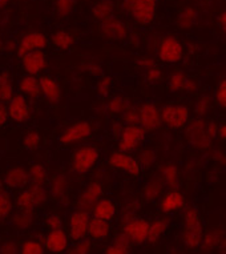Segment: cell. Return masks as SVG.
<instances>
[{
  "label": "cell",
  "mask_w": 226,
  "mask_h": 254,
  "mask_svg": "<svg viewBox=\"0 0 226 254\" xmlns=\"http://www.w3.org/2000/svg\"><path fill=\"white\" fill-rule=\"evenodd\" d=\"M186 200L180 190H169L160 198V209L165 214H170L185 208Z\"/></svg>",
  "instance_id": "20"
},
{
  "label": "cell",
  "mask_w": 226,
  "mask_h": 254,
  "mask_svg": "<svg viewBox=\"0 0 226 254\" xmlns=\"http://www.w3.org/2000/svg\"><path fill=\"white\" fill-rule=\"evenodd\" d=\"M91 217H92L91 213L79 210V209L72 212V214L69 216V232H68L69 238L76 242L87 238Z\"/></svg>",
  "instance_id": "12"
},
{
  "label": "cell",
  "mask_w": 226,
  "mask_h": 254,
  "mask_svg": "<svg viewBox=\"0 0 226 254\" xmlns=\"http://www.w3.org/2000/svg\"><path fill=\"white\" fill-rule=\"evenodd\" d=\"M92 249V242L88 238H84L81 241H77L71 249L68 250V254H89Z\"/></svg>",
  "instance_id": "44"
},
{
  "label": "cell",
  "mask_w": 226,
  "mask_h": 254,
  "mask_svg": "<svg viewBox=\"0 0 226 254\" xmlns=\"http://www.w3.org/2000/svg\"><path fill=\"white\" fill-rule=\"evenodd\" d=\"M7 108H8L9 119L19 124L27 121L31 116L30 103L27 100V97L21 93L13 95L12 99L7 103Z\"/></svg>",
  "instance_id": "15"
},
{
  "label": "cell",
  "mask_w": 226,
  "mask_h": 254,
  "mask_svg": "<svg viewBox=\"0 0 226 254\" xmlns=\"http://www.w3.org/2000/svg\"><path fill=\"white\" fill-rule=\"evenodd\" d=\"M69 246V236L63 229L50 230L44 238V248L54 254H61L67 252Z\"/></svg>",
  "instance_id": "19"
},
{
  "label": "cell",
  "mask_w": 226,
  "mask_h": 254,
  "mask_svg": "<svg viewBox=\"0 0 226 254\" xmlns=\"http://www.w3.org/2000/svg\"><path fill=\"white\" fill-rule=\"evenodd\" d=\"M100 34L108 40L121 42L128 38V28L125 23H122L116 17H111L108 20L100 23Z\"/></svg>",
  "instance_id": "17"
},
{
  "label": "cell",
  "mask_w": 226,
  "mask_h": 254,
  "mask_svg": "<svg viewBox=\"0 0 226 254\" xmlns=\"http://www.w3.org/2000/svg\"><path fill=\"white\" fill-rule=\"evenodd\" d=\"M122 233L129 238L130 244L143 245L148 241L149 222L144 218L136 217L132 213H124L122 216Z\"/></svg>",
  "instance_id": "4"
},
{
  "label": "cell",
  "mask_w": 226,
  "mask_h": 254,
  "mask_svg": "<svg viewBox=\"0 0 226 254\" xmlns=\"http://www.w3.org/2000/svg\"><path fill=\"white\" fill-rule=\"evenodd\" d=\"M46 253V248L44 244L40 241H35V240H28L24 241L20 246V254H44Z\"/></svg>",
  "instance_id": "40"
},
{
  "label": "cell",
  "mask_w": 226,
  "mask_h": 254,
  "mask_svg": "<svg viewBox=\"0 0 226 254\" xmlns=\"http://www.w3.org/2000/svg\"><path fill=\"white\" fill-rule=\"evenodd\" d=\"M159 59L165 64L173 65L181 62V59L184 58V46L178 39L173 36H167L164 38L159 44Z\"/></svg>",
  "instance_id": "9"
},
{
  "label": "cell",
  "mask_w": 226,
  "mask_h": 254,
  "mask_svg": "<svg viewBox=\"0 0 226 254\" xmlns=\"http://www.w3.org/2000/svg\"><path fill=\"white\" fill-rule=\"evenodd\" d=\"M147 136V130L140 125H125L118 136V150L130 153L143 144Z\"/></svg>",
  "instance_id": "8"
},
{
  "label": "cell",
  "mask_w": 226,
  "mask_h": 254,
  "mask_svg": "<svg viewBox=\"0 0 226 254\" xmlns=\"http://www.w3.org/2000/svg\"><path fill=\"white\" fill-rule=\"evenodd\" d=\"M20 59L21 67L27 75L38 76L47 68V56L43 51H34Z\"/></svg>",
  "instance_id": "18"
},
{
  "label": "cell",
  "mask_w": 226,
  "mask_h": 254,
  "mask_svg": "<svg viewBox=\"0 0 226 254\" xmlns=\"http://www.w3.org/2000/svg\"><path fill=\"white\" fill-rule=\"evenodd\" d=\"M46 226L48 230H59L63 229V220L59 214H48L46 217Z\"/></svg>",
  "instance_id": "49"
},
{
  "label": "cell",
  "mask_w": 226,
  "mask_h": 254,
  "mask_svg": "<svg viewBox=\"0 0 226 254\" xmlns=\"http://www.w3.org/2000/svg\"><path fill=\"white\" fill-rule=\"evenodd\" d=\"M186 76H185L184 72L176 71L173 72L172 75L169 76V80H168V87L172 92H180L184 89L185 81H186Z\"/></svg>",
  "instance_id": "39"
},
{
  "label": "cell",
  "mask_w": 226,
  "mask_h": 254,
  "mask_svg": "<svg viewBox=\"0 0 226 254\" xmlns=\"http://www.w3.org/2000/svg\"><path fill=\"white\" fill-rule=\"evenodd\" d=\"M0 254H20V249L13 241H7L0 246Z\"/></svg>",
  "instance_id": "52"
},
{
  "label": "cell",
  "mask_w": 226,
  "mask_h": 254,
  "mask_svg": "<svg viewBox=\"0 0 226 254\" xmlns=\"http://www.w3.org/2000/svg\"><path fill=\"white\" fill-rule=\"evenodd\" d=\"M206 123L208 121L198 117V119L190 120L189 124L186 125V138H188L189 144L197 150L209 149L213 142L212 137L208 133Z\"/></svg>",
  "instance_id": "6"
},
{
  "label": "cell",
  "mask_w": 226,
  "mask_h": 254,
  "mask_svg": "<svg viewBox=\"0 0 226 254\" xmlns=\"http://www.w3.org/2000/svg\"><path fill=\"white\" fill-rule=\"evenodd\" d=\"M79 0H56V12L60 17L69 16Z\"/></svg>",
  "instance_id": "43"
},
{
  "label": "cell",
  "mask_w": 226,
  "mask_h": 254,
  "mask_svg": "<svg viewBox=\"0 0 226 254\" xmlns=\"http://www.w3.org/2000/svg\"><path fill=\"white\" fill-rule=\"evenodd\" d=\"M103 198V187L100 184L93 181L84 189V192L81 193L77 198V209L79 210H84V212H92L93 206Z\"/></svg>",
  "instance_id": "16"
},
{
  "label": "cell",
  "mask_w": 226,
  "mask_h": 254,
  "mask_svg": "<svg viewBox=\"0 0 226 254\" xmlns=\"http://www.w3.org/2000/svg\"><path fill=\"white\" fill-rule=\"evenodd\" d=\"M197 89H198V85H197V83L194 81V80L192 79H186V81H185V85H184V89L182 91L188 92V93H193V92H197Z\"/></svg>",
  "instance_id": "58"
},
{
  "label": "cell",
  "mask_w": 226,
  "mask_h": 254,
  "mask_svg": "<svg viewBox=\"0 0 226 254\" xmlns=\"http://www.w3.org/2000/svg\"><path fill=\"white\" fill-rule=\"evenodd\" d=\"M91 133H92V125L88 121H77L63 130V133L60 134L59 141L63 145H72L88 138Z\"/></svg>",
  "instance_id": "13"
},
{
  "label": "cell",
  "mask_w": 226,
  "mask_h": 254,
  "mask_svg": "<svg viewBox=\"0 0 226 254\" xmlns=\"http://www.w3.org/2000/svg\"><path fill=\"white\" fill-rule=\"evenodd\" d=\"M161 120L169 129H182L190 121V111L185 104H168L161 109Z\"/></svg>",
  "instance_id": "5"
},
{
  "label": "cell",
  "mask_w": 226,
  "mask_h": 254,
  "mask_svg": "<svg viewBox=\"0 0 226 254\" xmlns=\"http://www.w3.org/2000/svg\"><path fill=\"white\" fill-rule=\"evenodd\" d=\"M100 158V152L95 145H83L72 157V168L77 175H87L95 168Z\"/></svg>",
  "instance_id": "7"
},
{
  "label": "cell",
  "mask_w": 226,
  "mask_h": 254,
  "mask_svg": "<svg viewBox=\"0 0 226 254\" xmlns=\"http://www.w3.org/2000/svg\"><path fill=\"white\" fill-rule=\"evenodd\" d=\"M225 237V232L220 228H214V229L208 230L205 234H204V238H202L201 246L200 249L205 253H209V252H213L214 249H217L221 241Z\"/></svg>",
  "instance_id": "26"
},
{
  "label": "cell",
  "mask_w": 226,
  "mask_h": 254,
  "mask_svg": "<svg viewBox=\"0 0 226 254\" xmlns=\"http://www.w3.org/2000/svg\"><path fill=\"white\" fill-rule=\"evenodd\" d=\"M216 101L221 108L226 109V79H222L216 89Z\"/></svg>",
  "instance_id": "47"
},
{
  "label": "cell",
  "mask_w": 226,
  "mask_h": 254,
  "mask_svg": "<svg viewBox=\"0 0 226 254\" xmlns=\"http://www.w3.org/2000/svg\"><path fill=\"white\" fill-rule=\"evenodd\" d=\"M157 154L153 149H144L138 154V163L141 169H149L156 163Z\"/></svg>",
  "instance_id": "42"
},
{
  "label": "cell",
  "mask_w": 226,
  "mask_h": 254,
  "mask_svg": "<svg viewBox=\"0 0 226 254\" xmlns=\"http://www.w3.org/2000/svg\"><path fill=\"white\" fill-rule=\"evenodd\" d=\"M108 164L113 169L125 172L133 177L141 175V171H143L140 167L138 160H136L130 153H125L121 150H116V152L111 153L108 158Z\"/></svg>",
  "instance_id": "11"
},
{
  "label": "cell",
  "mask_w": 226,
  "mask_h": 254,
  "mask_svg": "<svg viewBox=\"0 0 226 254\" xmlns=\"http://www.w3.org/2000/svg\"><path fill=\"white\" fill-rule=\"evenodd\" d=\"M163 124L161 120V109L155 103L147 101L138 107V125L147 132H153L159 129Z\"/></svg>",
  "instance_id": "10"
},
{
  "label": "cell",
  "mask_w": 226,
  "mask_h": 254,
  "mask_svg": "<svg viewBox=\"0 0 226 254\" xmlns=\"http://www.w3.org/2000/svg\"><path fill=\"white\" fill-rule=\"evenodd\" d=\"M197 12L193 7H185L177 17V25L182 29H188L196 23Z\"/></svg>",
  "instance_id": "36"
},
{
  "label": "cell",
  "mask_w": 226,
  "mask_h": 254,
  "mask_svg": "<svg viewBox=\"0 0 226 254\" xmlns=\"http://www.w3.org/2000/svg\"><path fill=\"white\" fill-rule=\"evenodd\" d=\"M129 107L130 105L128 104V101L121 96L112 97V99L107 103V105H105L107 111H108L109 113H112V115H122Z\"/></svg>",
  "instance_id": "38"
},
{
  "label": "cell",
  "mask_w": 226,
  "mask_h": 254,
  "mask_svg": "<svg viewBox=\"0 0 226 254\" xmlns=\"http://www.w3.org/2000/svg\"><path fill=\"white\" fill-rule=\"evenodd\" d=\"M164 181L160 176H155L152 177L144 187V198L147 201H156L161 198L163 196V189H164Z\"/></svg>",
  "instance_id": "27"
},
{
  "label": "cell",
  "mask_w": 226,
  "mask_h": 254,
  "mask_svg": "<svg viewBox=\"0 0 226 254\" xmlns=\"http://www.w3.org/2000/svg\"><path fill=\"white\" fill-rule=\"evenodd\" d=\"M111 234V224L108 221L100 220L96 217H91L88 226V237L91 240L103 241Z\"/></svg>",
  "instance_id": "25"
},
{
  "label": "cell",
  "mask_w": 226,
  "mask_h": 254,
  "mask_svg": "<svg viewBox=\"0 0 226 254\" xmlns=\"http://www.w3.org/2000/svg\"><path fill=\"white\" fill-rule=\"evenodd\" d=\"M4 184L11 189H21L30 184V173L21 165L9 168L4 175Z\"/></svg>",
  "instance_id": "21"
},
{
  "label": "cell",
  "mask_w": 226,
  "mask_h": 254,
  "mask_svg": "<svg viewBox=\"0 0 226 254\" xmlns=\"http://www.w3.org/2000/svg\"><path fill=\"white\" fill-rule=\"evenodd\" d=\"M206 128H208V133H209V136L212 137V140H214V138L217 137L220 125H218L216 121H208V123H206Z\"/></svg>",
  "instance_id": "55"
},
{
  "label": "cell",
  "mask_w": 226,
  "mask_h": 254,
  "mask_svg": "<svg viewBox=\"0 0 226 254\" xmlns=\"http://www.w3.org/2000/svg\"><path fill=\"white\" fill-rule=\"evenodd\" d=\"M92 217H96V218H100V220L104 221H111L116 217V213H117V208L111 198H101L99 202H97L92 209Z\"/></svg>",
  "instance_id": "24"
},
{
  "label": "cell",
  "mask_w": 226,
  "mask_h": 254,
  "mask_svg": "<svg viewBox=\"0 0 226 254\" xmlns=\"http://www.w3.org/2000/svg\"><path fill=\"white\" fill-rule=\"evenodd\" d=\"M13 209V200L11 194L0 188V221L5 220Z\"/></svg>",
  "instance_id": "37"
},
{
  "label": "cell",
  "mask_w": 226,
  "mask_h": 254,
  "mask_svg": "<svg viewBox=\"0 0 226 254\" xmlns=\"http://www.w3.org/2000/svg\"><path fill=\"white\" fill-rule=\"evenodd\" d=\"M17 88L21 95L30 99H38L42 95V88H40V80L36 76L24 75L19 80Z\"/></svg>",
  "instance_id": "23"
},
{
  "label": "cell",
  "mask_w": 226,
  "mask_h": 254,
  "mask_svg": "<svg viewBox=\"0 0 226 254\" xmlns=\"http://www.w3.org/2000/svg\"><path fill=\"white\" fill-rule=\"evenodd\" d=\"M8 108H7V104L5 103H0V128L4 127L8 121Z\"/></svg>",
  "instance_id": "54"
},
{
  "label": "cell",
  "mask_w": 226,
  "mask_h": 254,
  "mask_svg": "<svg viewBox=\"0 0 226 254\" xmlns=\"http://www.w3.org/2000/svg\"><path fill=\"white\" fill-rule=\"evenodd\" d=\"M137 64L140 65L141 68H145V69H151V68L156 67V63L153 59L151 58H141L137 60Z\"/></svg>",
  "instance_id": "56"
},
{
  "label": "cell",
  "mask_w": 226,
  "mask_h": 254,
  "mask_svg": "<svg viewBox=\"0 0 226 254\" xmlns=\"http://www.w3.org/2000/svg\"><path fill=\"white\" fill-rule=\"evenodd\" d=\"M113 13H114V3L112 0H99L92 7V16L100 23L113 17Z\"/></svg>",
  "instance_id": "30"
},
{
  "label": "cell",
  "mask_w": 226,
  "mask_h": 254,
  "mask_svg": "<svg viewBox=\"0 0 226 254\" xmlns=\"http://www.w3.org/2000/svg\"><path fill=\"white\" fill-rule=\"evenodd\" d=\"M122 121L125 125H138V108L129 107L122 113Z\"/></svg>",
  "instance_id": "48"
},
{
  "label": "cell",
  "mask_w": 226,
  "mask_h": 254,
  "mask_svg": "<svg viewBox=\"0 0 226 254\" xmlns=\"http://www.w3.org/2000/svg\"><path fill=\"white\" fill-rule=\"evenodd\" d=\"M39 80H40V88H42L43 96L52 104H57L61 100V96H63L60 84L54 77H51L48 75H43L42 77H39Z\"/></svg>",
  "instance_id": "22"
},
{
  "label": "cell",
  "mask_w": 226,
  "mask_h": 254,
  "mask_svg": "<svg viewBox=\"0 0 226 254\" xmlns=\"http://www.w3.org/2000/svg\"><path fill=\"white\" fill-rule=\"evenodd\" d=\"M9 0H0V9L5 8L7 5H8Z\"/></svg>",
  "instance_id": "63"
},
{
  "label": "cell",
  "mask_w": 226,
  "mask_h": 254,
  "mask_svg": "<svg viewBox=\"0 0 226 254\" xmlns=\"http://www.w3.org/2000/svg\"><path fill=\"white\" fill-rule=\"evenodd\" d=\"M15 95L12 84V75L8 69L0 72V103H8Z\"/></svg>",
  "instance_id": "28"
},
{
  "label": "cell",
  "mask_w": 226,
  "mask_h": 254,
  "mask_svg": "<svg viewBox=\"0 0 226 254\" xmlns=\"http://www.w3.org/2000/svg\"><path fill=\"white\" fill-rule=\"evenodd\" d=\"M48 200V192L44 185L38 184H30L24 188L15 198L16 206L19 210L24 212H35L38 206L44 205Z\"/></svg>",
  "instance_id": "2"
},
{
  "label": "cell",
  "mask_w": 226,
  "mask_h": 254,
  "mask_svg": "<svg viewBox=\"0 0 226 254\" xmlns=\"http://www.w3.org/2000/svg\"><path fill=\"white\" fill-rule=\"evenodd\" d=\"M122 8L133 17L136 23L149 25L155 21L157 0H124Z\"/></svg>",
  "instance_id": "3"
},
{
  "label": "cell",
  "mask_w": 226,
  "mask_h": 254,
  "mask_svg": "<svg viewBox=\"0 0 226 254\" xmlns=\"http://www.w3.org/2000/svg\"><path fill=\"white\" fill-rule=\"evenodd\" d=\"M68 188V180L67 177L61 173L55 175L50 181V192L51 196L56 198V200H61L65 193H67Z\"/></svg>",
  "instance_id": "33"
},
{
  "label": "cell",
  "mask_w": 226,
  "mask_h": 254,
  "mask_svg": "<svg viewBox=\"0 0 226 254\" xmlns=\"http://www.w3.org/2000/svg\"><path fill=\"white\" fill-rule=\"evenodd\" d=\"M51 42H52L55 48L60 51H67L75 44V38L71 32H68L65 29H57L52 34Z\"/></svg>",
  "instance_id": "32"
},
{
  "label": "cell",
  "mask_w": 226,
  "mask_h": 254,
  "mask_svg": "<svg viewBox=\"0 0 226 254\" xmlns=\"http://www.w3.org/2000/svg\"><path fill=\"white\" fill-rule=\"evenodd\" d=\"M84 68H85V71L88 72L89 75L101 76L103 77V68L100 67V64L93 62H85L84 63Z\"/></svg>",
  "instance_id": "51"
},
{
  "label": "cell",
  "mask_w": 226,
  "mask_h": 254,
  "mask_svg": "<svg viewBox=\"0 0 226 254\" xmlns=\"http://www.w3.org/2000/svg\"><path fill=\"white\" fill-rule=\"evenodd\" d=\"M17 47H19V43L15 39H8L7 42H4V51L7 52H16Z\"/></svg>",
  "instance_id": "59"
},
{
  "label": "cell",
  "mask_w": 226,
  "mask_h": 254,
  "mask_svg": "<svg viewBox=\"0 0 226 254\" xmlns=\"http://www.w3.org/2000/svg\"><path fill=\"white\" fill-rule=\"evenodd\" d=\"M218 23L221 25V28L226 32V11H224V12L218 16Z\"/></svg>",
  "instance_id": "61"
},
{
  "label": "cell",
  "mask_w": 226,
  "mask_h": 254,
  "mask_svg": "<svg viewBox=\"0 0 226 254\" xmlns=\"http://www.w3.org/2000/svg\"><path fill=\"white\" fill-rule=\"evenodd\" d=\"M217 249L220 252V254H226V237H224V240H222Z\"/></svg>",
  "instance_id": "62"
},
{
  "label": "cell",
  "mask_w": 226,
  "mask_h": 254,
  "mask_svg": "<svg viewBox=\"0 0 226 254\" xmlns=\"http://www.w3.org/2000/svg\"><path fill=\"white\" fill-rule=\"evenodd\" d=\"M42 144V136L36 130H30L23 137V146L27 150H36Z\"/></svg>",
  "instance_id": "41"
},
{
  "label": "cell",
  "mask_w": 226,
  "mask_h": 254,
  "mask_svg": "<svg viewBox=\"0 0 226 254\" xmlns=\"http://www.w3.org/2000/svg\"><path fill=\"white\" fill-rule=\"evenodd\" d=\"M210 105H212V99H210V96L205 95V96L200 97L196 104L197 116L200 117V119H202L204 116H206V115H208V112H209Z\"/></svg>",
  "instance_id": "45"
},
{
  "label": "cell",
  "mask_w": 226,
  "mask_h": 254,
  "mask_svg": "<svg viewBox=\"0 0 226 254\" xmlns=\"http://www.w3.org/2000/svg\"><path fill=\"white\" fill-rule=\"evenodd\" d=\"M113 242H114V244H118V245L129 246V248H130V245H132V244H130V241H129V238L126 237L125 234L122 233V232H121V233H118L117 236L114 237Z\"/></svg>",
  "instance_id": "57"
},
{
  "label": "cell",
  "mask_w": 226,
  "mask_h": 254,
  "mask_svg": "<svg viewBox=\"0 0 226 254\" xmlns=\"http://www.w3.org/2000/svg\"><path fill=\"white\" fill-rule=\"evenodd\" d=\"M218 137L224 140V141H226V123L220 125V128H218Z\"/></svg>",
  "instance_id": "60"
},
{
  "label": "cell",
  "mask_w": 226,
  "mask_h": 254,
  "mask_svg": "<svg viewBox=\"0 0 226 254\" xmlns=\"http://www.w3.org/2000/svg\"><path fill=\"white\" fill-rule=\"evenodd\" d=\"M30 173L31 184H38V185H46L48 183V172L46 167L40 163L32 164L28 169Z\"/></svg>",
  "instance_id": "35"
},
{
  "label": "cell",
  "mask_w": 226,
  "mask_h": 254,
  "mask_svg": "<svg viewBox=\"0 0 226 254\" xmlns=\"http://www.w3.org/2000/svg\"><path fill=\"white\" fill-rule=\"evenodd\" d=\"M48 46V39L42 32H28L25 34L19 42L16 54L19 58H23L24 55L34 52V51H44Z\"/></svg>",
  "instance_id": "14"
},
{
  "label": "cell",
  "mask_w": 226,
  "mask_h": 254,
  "mask_svg": "<svg viewBox=\"0 0 226 254\" xmlns=\"http://www.w3.org/2000/svg\"><path fill=\"white\" fill-rule=\"evenodd\" d=\"M160 177L163 179L164 184L169 187L172 190H176L180 181H178V168L174 164H165L160 169Z\"/></svg>",
  "instance_id": "29"
},
{
  "label": "cell",
  "mask_w": 226,
  "mask_h": 254,
  "mask_svg": "<svg viewBox=\"0 0 226 254\" xmlns=\"http://www.w3.org/2000/svg\"><path fill=\"white\" fill-rule=\"evenodd\" d=\"M182 232L181 241L188 249H198L204 238V226L198 210L194 206H185L182 212Z\"/></svg>",
  "instance_id": "1"
},
{
  "label": "cell",
  "mask_w": 226,
  "mask_h": 254,
  "mask_svg": "<svg viewBox=\"0 0 226 254\" xmlns=\"http://www.w3.org/2000/svg\"><path fill=\"white\" fill-rule=\"evenodd\" d=\"M35 221L34 212H24V210H17L12 216V225L19 230H25L32 226Z\"/></svg>",
  "instance_id": "34"
},
{
  "label": "cell",
  "mask_w": 226,
  "mask_h": 254,
  "mask_svg": "<svg viewBox=\"0 0 226 254\" xmlns=\"http://www.w3.org/2000/svg\"><path fill=\"white\" fill-rule=\"evenodd\" d=\"M163 77V72L159 67H153L151 69H148L147 73H145V79H147L148 83H159L160 80Z\"/></svg>",
  "instance_id": "50"
},
{
  "label": "cell",
  "mask_w": 226,
  "mask_h": 254,
  "mask_svg": "<svg viewBox=\"0 0 226 254\" xmlns=\"http://www.w3.org/2000/svg\"><path fill=\"white\" fill-rule=\"evenodd\" d=\"M111 88H112V79L108 77V76H103L99 83H97V93L100 95L101 97H107L111 92Z\"/></svg>",
  "instance_id": "46"
},
{
  "label": "cell",
  "mask_w": 226,
  "mask_h": 254,
  "mask_svg": "<svg viewBox=\"0 0 226 254\" xmlns=\"http://www.w3.org/2000/svg\"><path fill=\"white\" fill-rule=\"evenodd\" d=\"M4 51V40H3V38H1V35H0V54Z\"/></svg>",
  "instance_id": "64"
},
{
  "label": "cell",
  "mask_w": 226,
  "mask_h": 254,
  "mask_svg": "<svg viewBox=\"0 0 226 254\" xmlns=\"http://www.w3.org/2000/svg\"><path fill=\"white\" fill-rule=\"evenodd\" d=\"M105 254H129V246L118 245L112 242V245H109L105 250Z\"/></svg>",
  "instance_id": "53"
},
{
  "label": "cell",
  "mask_w": 226,
  "mask_h": 254,
  "mask_svg": "<svg viewBox=\"0 0 226 254\" xmlns=\"http://www.w3.org/2000/svg\"><path fill=\"white\" fill-rule=\"evenodd\" d=\"M169 226V220L168 218H157V220L149 222V233H148V242L155 245L160 241Z\"/></svg>",
  "instance_id": "31"
}]
</instances>
